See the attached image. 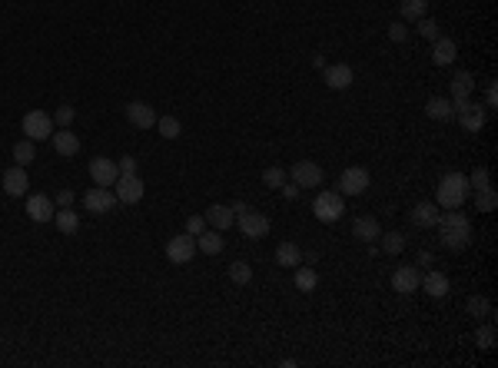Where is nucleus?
Instances as JSON below:
<instances>
[{"label": "nucleus", "mask_w": 498, "mask_h": 368, "mask_svg": "<svg viewBox=\"0 0 498 368\" xmlns=\"http://www.w3.org/2000/svg\"><path fill=\"white\" fill-rule=\"evenodd\" d=\"M438 239H442V246L445 249H452V253H462L469 242H472V222H469V216L465 213H459V209H445V213H438Z\"/></svg>", "instance_id": "f257e3e1"}, {"label": "nucleus", "mask_w": 498, "mask_h": 368, "mask_svg": "<svg viewBox=\"0 0 498 368\" xmlns=\"http://www.w3.org/2000/svg\"><path fill=\"white\" fill-rule=\"evenodd\" d=\"M469 176H462V173H445V176L438 179V186H435V206L438 209H462L465 199H469Z\"/></svg>", "instance_id": "f03ea898"}, {"label": "nucleus", "mask_w": 498, "mask_h": 368, "mask_svg": "<svg viewBox=\"0 0 498 368\" xmlns=\"http://www.w3.org/2000/svg\"><path fill=\"white\" fill-rule=\"evenodd\" d=\"M345 213V203H343V192H332V190H322L316 199H312V216L319 222H339Z\"/></svg>", "instance_id": "7ed1b4c3"}, {"label": "nucleus", "mask_w": 498, "mask_h": 368, "mask_svg": "<svg viewBox=\"0 0 498 368\" xmlns=\"http://www.w3.org/2000/svg\"><path fill=\"white\" fill-rule=\"evenodd\" d=\"M20 129H24L27 140H50L53 136V116L43 113V110H30V113L20 120Z\"/></svg>", "instance_id": "20e7f679"}, {"label": "nucleus", "mask_w": 498, "mask_h": 368, "mask_svg": "<svg viewBox=\"0 0 498 368\" xmlns=\"http://www.w3.org/2000/svg\"><path fill=\"white\" fill-rule=\"evenodd\" d=\"M452 116H459L462 129H469V133H478L485 127V110L472 100H452Z\"/></svg>", "instance_id": "39448f33"}, {"label": "nucleus", "mask_w": 498, "mask_h": 368, "mask_svg": "<svg viewBox=\"0 0 498 368\" xmlns=\"http://www.w3.org/2000/svg\"><path fill=\"white\" fill-rule=\"evenodd\" d=\"M193 255H196V236H190V232H179L166 242V259L173 266H190Z\"/></svg>", "instance_id": "423d86ee"}, {"label": "nucleus", "mask_w": 498, "mask_h": 368, "mask_svg": "<svg viewBox=\"0 0 498 368\" xmlns=\"http://www.w3.org/2000/svg\"><path fill=\"white\" fill-rule=\"evenodd\" d=\"M369 169L366 166H349V169H343V176H339V192L343 196H362V192L369 190Z\"/></svg>", "instance_id": "0eeeda50"}, {"label": "nucleus", "mask_w": 498, "mask_h": 368, "mask_svg": "<svg viewBox=\"0 0 498 368\" xmlns=\"http://www.w3.org/2000/svg\"><path fill=\"white\" fill-rule=\"evenodd\" d=\"M293 183L299 190H319L322 186V169L312 160H299L293 166Z\"/></svg>", "instance_id": "6e6552de"}, {"label": "nucleus", "mask_w": 498, "mask_h": 368, "mask_svg": "<svg viewBox=\"0 0 498 368\" xmlns=\"http://www.w3.org/2000/svg\"><path fill=\"white\" fill-rule=\"evenodd\" d=\"M90 179H93V186H113L116 179H120V169H116L113 160H106V156H97V160H90Z\"/></svg>", "instance_id": "1a4fd4ad"}, {"label": "nucleus", "mask_w": 498, "mask_h": 368, "mask_svg": "<svg viewBox=\"0 0 498 368\" xmlns=\"http://www.w3.org/2000/svg\"><path fill=\"white\" fill-rule=\"evenodd\" d=\"M113 192H116V203L133 206V203H140L146 190H143V179L140 176H120L113 183Z\"/></svg>", "instance_id": "9d476101"}, {"label": "nucleus", "mask_w": 498, "mask_h": 368, "mask_svg": "<svg viewBox=\"0 0 498 368\" xmlns=\"http://www.w3.org/2000/svg\"><path fill=\"white\" fill-rule=\"evenodd\" d=\"M269 226H272V222H269L266 213H253V209H249V213L240 216V232H243L246 239H263L269 232Z\"/></svg>", "instance_id": "9b49d317"}, {"label": "nucleus", "mask_w": 498, "mask_h": 368, "mask_svg": "<svg viewBox=\"0 0 498 368\" xmlns=\"http://www.w3.org/2000/svg\"><path fill=\"white\" fill-rule=\"evenodd\" d=\"M83 206H87V213H110L116 206V192L106 190V186H93V190L83 196Z\"/></svg>", "instance_id": "f8f14e48"}, {"label": "nucleus", "mask_w": 498, "mask_h": 368, "mask_svg": "<svg viewBox=\"0 0 498 368\" xmlns=\"http://www.w3.org/2000/svg\"><path fill=\"white\" fill-rule=\"evenodd\" d=\"M127 120L137 129H153L156 127V110L150 106V103L133 100V103H127Z\"/></svg>", "instance_id": "ddd939ff"}, {"label": "nucleus", "mask_w": 498, "mask_h": 368, "mask_svg": "<svg viewBox=\"0 0 498 368\" xmlns=\"http://www.w3.org/2000/svg\"><path fill=\"white\" fill-rule=\"evenodd\" d=\"M419 282H422V272L415 266H402L392 272V289L402 295H412V292H419Z\"/></svg>", "instance_id": "4468645a"}, {"label": "nucleus", "mask_w": 498, "mask_h": 368, "mask_svg": "<svg viewBox=\"0 0 498 368\" xmlns=\"http://www.w3.org/2000/svg\"><path fill=\"white\" fill-rule=\"evenodd\" d=\"M326 73H322V80H326V87L329 90H349L352 87V66L349 64H332V66H322Z\"/></svg>", "instance_id": "2eb2a0df"}, {"label": "nucleus", "mask_w": 498, "mask_h": 368, "mask_svg": "<svg viewBox=\"0 0 498 368\" xmlns=\"http://www.w3.org/2000/svg\"><path fill=\"white\" fill-rule=\"evenodd\" d=\"M27 216L34 219V222H50L53 219V199L50 196H43V192H34V196L27 199Z\"/></svg>", "instance_id": "dca6fc26"}, {"label": "nucleus", "mask_w": 498, "mask_h": 368, "mask_svg": "<svg viewBox=\"0 0 498 368\" xmlns=\"http://www.w3.org/2000/svg\"><path fill=\"white\" fill-rule=\"evenodd\" d=\"M352 236L362 242H375L382 236V226H379V219L375 216H356L352 219Z\"/></svg>", "instance_id": "f3484780"}, {"label": "nucleus", "mask_w": 498, "mask_h": 368, "mask_svg": "<svg viewBox=\"0 0 498 368\" xmlns=\"http://www.w3.org/2000/svg\"><path fill=\"white\" fill-rule=\"evenodd\" d=\"M27 166H11L7 173H4V190H7V196H24L27 192Z\"/></svg>", "instance_id": "a211bd4d"}, {"label": "nucleus", "mask_w": 498, "mask_h": 368, "mask_svg": "<svg viewBox=\"0 0 498 368\" xmlns=\"http://www.w3.org/2000/svg\"><path fill=\"white\" fill-rule=\"evenodd\" d=\"M419 289H425L432 299H445L448 295V276L445 272H438V269H435V272H425L422 282H419Z\"/></svg>", "instance_id": "6ab92c4d"}, {"label": "nucleus", "mask_w": 498, "mask_h": 368, "mask_svg": "<svg viewBox=\"0 0 498 368\" xmlns=\"http://www.w3.org/2000/svg\"><path fill=\"white\" fill-rule=\"evenodd\" d=\"M50 140H53V150L60 153L64 160H70V156H77V153H80V136H77V133H70L67 127L60 129V133H53Z\"/></svg>", "instance_id": "aec40b11"}, {"label": "nucleus", "mask_w": 498, "mask_h": 368, "mask_svg": "<svg viewBox=\"0 0 498 368\" xmlns=\"http://www.w3.org/2000/svg\"><path fill=\"white\" fill-rule=\"evenodd\" d=\"M276 266L282 269H296V266H303V249L296 246V242H279L276 246Z\"/></svg>", "instance_id": "412c9836"}, {"label": "nucleus", "mask_w": 498, "mask_h": 368, "mask_svg": "<svg viewBox=\"0 0 498 368\" xmlns=\"http://www.w3.org/2000/svg\"><path fill=\"white\" fill-rule=\"evenodd\" d=\"M459 57V47H455V40L452 37H438V40H432V60L438 66H448L452 60Z\"/></svg>", "instance_id": "4be33fe9"}, {"label": "nucleus", "mask_w": 498, "mask_h": 368, "mask_svg": "<svg viewBox=\"0 0 498 368\" xmlns=\"http://www.w3.org/2000/svg\"><path fill=\"white\" fill-rule=\"evenodd\" d=\"M233 222H236V216H233V209L230 206H223V203H213L209 209H206V226H213V229H230Z\"/></svg>", "instance_id": "5701e85b"}, {"label": "nucleus", "mask_w": 498, "mask_h": 368, "mask_svg": "<svg viewBox=\"0 0 498 368\" xmlns=\"http://www.w3.org/2000/svg\"><path fill=\"white\" fill-rule=\"evenodd\" d=\"M425 116H429V120H438V123H442V120H452V100H448V97H429V100H425Z\"/></svg>", "instance_id": "b1692460"}, {"label": "nucleus", "mask_w": 498, "mask_h": 368, "mask_svg": "<svg viewBox=\"0 0 498 368\" xmlns=\"http://www.w3.org/2000/svg\"><path fill=\"white\" fill-rule=\"evenodd\" d=\"M472 90H475V76L469 70H459L452 76V100H469Z\"/></svg>", "instance_id": "393cba45"}, {"label": "nucleus", "mask_w": 498, "mask_h": 368, "mask_svg": "<svg viewBox=\"0 0 498 368\" xmlns=\"http://www.w3.org/2000/svg\"><path fill=\"white\" fill-rule=\"evenodd\" d=\"M196 249L206 255L223 253V236H219V229H203V232L196 236Z\"/></svg>", "instance_id": "a878e982"}, {"label": "nucleus", "mask_w": 498, "mask_h": 368, "mask_svg": "<svg viewBox=\"0 0 498 368\" xmlns=\"http://www.w3.org/2000/svg\"><path fill=\"white\" fill-rule=\"evenodd\" d=\"M53 226L60 229L64 236H74V232L80 229V216L74 213V209H70V206H64L60 213H53Z\"/></svg>", "instance_id": "bb28decb"}, {"label": "nucleus", "mask_w": 498, "mask_h": 368, "mask_svg": "<svg viewBox=\"0 0 498 368\" xmlns=\"http://www.w3.org/2000/svg\"><path fill=\"white\" fill-rule=\"evenodd\" d=\"M293 282H296V289H299V292H312V289L319 285V276H316V269L312 266H296Z\"/></svg>", "instance_id": "cd10ccee"}, {"label": "nucleus", "mask_w": 498, "mask_h": 368, "mask_svg": "<svg viewBox=\"0 0 498 368\" xmlns=\"http://www.w3.org/2000/svg\"><path fill=\"white\" fill-rule=\"evenodd\" d=\"M412 222H415V226H435V222H438V206L435 203H419L415 206V209H412Z\"/></svg>", "instance_id": "c85d7f7f"}, {"label": "nucleus", "mask_w": 498, "mask_h": 368, "mask_svg": "<svg viewBox=\"0 0 498 368\" xmlns=\"http://www.w3.org/2000/svg\"><path fill=\"white\" fill-rule=\"evenodd\" d=\"M425 7H429V0H402V3H399V13H402V20L415 24L419 17H425Z\"/></svg>", "instance_id": "c756f323"}, {"label": "nucleus", "mask_w": 498, "mask_h": 368, "mask_svg": "<svg viewBox=\"0 0 498 368\" xmlns=\"http://www.w3.org/2000/svg\"><path fill=\"white\" fill-rule=\"evenodd\" d=\"M34 140H20V143H13V163L17 166H30L34 163Z\"/></svg>", "instance_id": "7c9ffc66"}, {"label": "nucleus", "mask_w": 498, "mask_h": 368, "mask_svg": "<svg viewBox=\"0 0 498 368\" xmlns=\"http://www.w3.org/2000/svg\"><path fill=\"white\" fill-rule=\"evenodd\" d=\"M475 206H478V213H495L498 206V196L492 186H485V190H475Z\"/></svg>", "instance_id": "2f4dec72"}, {"label": "nucleus", "mask_w": 498, "mask_h": 368, "mask_svg": "<svg viewBox=\"0 0 498 368\" xmlns=\"http://www.w3.org/2000/svg\"><path fill=\"white\" fill-rule=\"evenodd\" d=\"M156 129H160V136H163V140H177L179 133H183L177 116H156Z\"/></svg>", "instance_id": "473e14b6"}, {"label": "nucleus", "mask_w": 498, "mask_h": 368, "mask_svg": "<svg viewBox=\"0 0 498 368\" xmlns=\"http://www.w3.org/2000/svg\"><path fill=\"white\" fill-rule=\"evenodd\" d=\"M379 239H382V253H389V255H399L406 249V236H399V232H385Z\"/></svg>", "instance_id": "72a5a7b5"}, {"label": "nucleus", "mask_w": 498, "mask_h": 368, "mask_svg": "<svg viewBox=\"0 0 498 368\" xmlns=\"http://www.w3.org/2000/svg\"><path fill=\"white\" fill-rule=\"evenodd\" d=\"M230 279L236 282V285H246V282L253 279V269H249V262H243V259H236L230 266Z\"/></svg>", "instance_id": "f704fd0d"}, {"label": "nucleus", "mask_w": 498, "mask_h": 368, "mask_svg": "<svg viewBox=\"0 0 498 368\" xmlns=\"http://www.w3.org/2000/svg\"><path fill=\"white\" fill-rule=\"evenodd\" d=\"M475 345L485 348V352H492V348H495V325H478V332H475Z\"/></svg>", "instance_id": "c9c22d12"}, {"label": "nucleus", "mask_w": 498, "mask_h": 368, "mask_svg": "<svg viewBox=\"0 0 498 368\" xmlns=\"http://www.w3.org/2000/svg\"><path fill=\"white\" fill-rule=\"evenodd\" d=\"M415 30H419V37H425V40L442 37V34H438V24H435L432 17H419V20H415Z\"/></svg>", "instance_id": "e433bc0d"}, {"label": "nucleus", "mask_w": 498, "mask_h": 368, "mask_svg": "<svg viewBox=\"0 0 498 368\" xmlns=\"http://www.w3.org/2000/svg\"><path fill=\"white\" fill-rule=\"evenodd\" d=\"M469 312H472L475 318H492V305H488L485 295H472V299H469Z\"/></svg>", "instance_id": "4c0bfd02"}, {"label": "nucleus", "mask_w": 498, "mask_h": 368, "mask_svg": "<svg viewBox=\"0 0 498 368\" xmlns=\"http://www.w3.org/2000/svg\"><path fill=\"white\" fill-rule=\"evenodd\" d=\"M263 183H266L269 190H279L282 183H286V169L282 166H269L266 173H263Z\"/></svg>", "instance_id": "58836bf2"}, {"label": "nucleus", "mask_w": 498, "mask_h": 368, "mask_svg": "<svg viewBox=\"0 0 498 368\" xmlns=\"http://www.w3.org/2000/svg\"><path fill=\"white\" fill-rule=\"evenodd\" d=\"M469 186H472V190H485V186H492V176H488L485 166H478L472 176H469Z\"/></svg>", "instance_id": "ea45409f"}, {"label": "nucleus", "mask_w": 498, "mask_h": 368, "mask_svg": "<svg viewBox=\"0 0 498 368\" xmlns=\"http://www.w3.org/2000/svg\"><path fill=\"white\" fill-rule=\"evenodd\" d=\"M74 116H77L74 106H60V110L53 113V123H57V127H70V123H74Z\"/></svg>", "instance_id": "a19ab883"}, {"label": "nucleus", "mask_w": 498, "mask_h": 368, "mask_svg": "<svg viewBox=\"0 0 498 368\" xmlns=\"http://www.w3.org/2000/svg\"><path fill=\"white\" fill-rule=\"evenodd\" d=\"M116 169H120V176H137V156H123V160H116Z\"/></svg>", "instance_id": "79ce46f5"}, {"label": "nucleus", "mask_w": 498, "mask_h": 368, "mask_svg": "<svg viewBox=\"0 0 498 368\" xmlns=\"http://www.w3.org/2000/svg\"><path fill=\"white\" fill-rule=\"evenodd\" d=\"M406 37H409V27L406 24H399L396 20V24L389 27V40H392V43H406Z\"/></svg>", "instance_id": "37998d69"}, {"label": "nucleus", "mask_w": 498, "mask_h": 368, "mask_svg": "<svg viewBox=\"0 0 498 368\" xmlns=\"http://www.w3.org/2000/svg\"><path fill=\"white\" fill-rule=\"evenodd\" d=\"M203 229H206V216H190L186 219V232H190V236H200Z\"/></svg>", "instance_id": "c03bdc74"}, {"label": "nucleus", "mask_w": 498, "mask_h": 368, "mask_svg": "<svg viewBox=\"0 0 498 368\" xmlns=\"http://www.w3.org/2000/svg\"><path fill=\"white\" fill-rule=\"evenodd\" d=\"M498 103V90H495V80H488V90H485V106H495Z\"/></svg>", "instance_id": "a18cd8bd"}, {"label": "nucleus", "mask_w": 498, "mask_h": 368, "mask_svg": "<svg viewBox=\"0 0 498 368\" xmlns=\"http://www.w3.org/2000/svg\"><path fill=\"white\" fill-rule=\"evenodd\" d=\"M70 203H74V192H70V190L57 192V206H60V209H64V206H70Z\"/></svg>", "instance_id": "49530a36"}, {"label": "nucleus", "mask_w": 498, "mask_h": 368, "mask_svg": "<svg viewBox=\"0 0 498 368\" xmlns=\"http://www.w3.org/2000/svg\"><path fill=\"white\" fill-rule=\"evenodd\" d=\"M279 190H282V196H286V199H296V196H299V186H296V183H293V186H286V183H282Z\"/></svg>", "instance_id": "de8ad7c7"}, {"label": "nucleus", "mask_w": 498, "mask_h": 368, "mask_svg": "<svg viewBox=\"0 0 498 368\" xmlns=\"http://www.w3.org/2000/svg\"><path fill=\"white\" fill-rule=\"evenodd\" d=\"M230 209H233V216H236V219L243 216V213H249V206H246V203H240V199H236V203H233Z\"/></svg>", "instance_id": "09e8293b"}, {"label": "nucleus", "mask_w": 498, "mask_h": 368, "mask_svg": "<svg viewBox=\"0 0 498 368\" xmlns=\"http://www.w3.org/2000/svg\"><path fill=\"white\" fill-rule=\"evenodd\" d=\"M419 266H432V253H429V249H422L419 253Z\"/></svg>", "instance_id": "8fccbe9b"}, {"label": "nucleus", "mask_w": 498, "mask_h": 368, "mask_svg": "<svg viewBox=\"0 0 498 368\" xmlns=\"http://www.w3.org/2000/svg\"><path fill=\"white\" fill-rule=\"evenodd\" d=\"M303 262H306V266H316V262H319V253H303Z\"/></svg>", "instance_id": "3c124183"}]
</instances>
